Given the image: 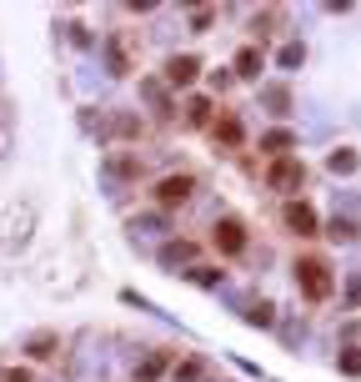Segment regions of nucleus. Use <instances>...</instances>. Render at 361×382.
<instances>
[{"instance_id":"12","label":"nucleus","mask_w":361,"mask_h":382,"mask_svg":"<svg viewBox=\"0 0 361 382\" xmlns=\"http://www.w3.org/2000/svg\"><path fill=\"white\" fill-rule=\"evenodd\" d=\"M331 237H336V242H351V237H356V222H346V216H336V222H331Z\"/></svg>"},{"instance_id":"6","label":"nucleus","mask_w":361,"mask_h":382,"mask_svg":"<svg viewBox=\"0 0 361 382\" xmlns=\"http://www.w3.org/2000/svg\"><path fill=\"white\" fill-rule=\"evenodd\" d=\"M191 191H196V181H191V176H166L156 196H161V206H180V201H186Z\"/></svg>"},{"instance_id":"5","label":"nucleus","mask_w":361,"mask_h":382,"mask_svg":"<svg viewBox=\"0 0 361 382\" xmlns=\"http://www.w3.org/2000/svg\"><path fill=\"white\" fill-rule=\"evenodd\" d=\"M196 71H201L196 56H171V61H166V81H171V86H191Z\"/></svg>"},{"instance_id":"4","label":"nucleus","mask_w":361,"mask_h":382,"mask_svg":"<svg viewBox=\"0 0 361 382\" xmlns=\"http://www.w3.org/2000/svg\"><path fill=\"white\" fill-rule=\"evenodd\" d=\"M216 247H221L226 257H236L241 247H246V232H241V222H236V216H226V222H216Z\"/></svg>"},{"instance_id":"7","label":"nucleus","mask_w":361,"mask_h":382,"mask_svg":"<svg viewBox=\"0 0 361 382\" xmlns=\"http://www.w3.org/2000/svg\"><path fill=\"white\" fill-rule=\"evenodd\" d=\"M261 61H266L261 50H256V45H246V50L236 56V71H241V76H256V71H261Z\"/></svg>"},{"instance_id":"11","label":"nucleus","mask_w":361,"mask_h":382,"mask_svg":"<svg viewBox=\"0 0 361 382\" xmlns=\"http://www.w3.org/2000/svg\"><path fill=\"white\" fill-rule=\"evenodd\" d=\"M291 141H296L291 131H271V136H261V146H266V151H286Z\"/></svg>"},{"instance_id":"2","label":"nucleus","mask_w":361,"mask_h":382,"mask_svg":"<svg viewBox=\"0 0 361 382\" xmlns=\"http://www.w3.org/2000/svg\"><path fill=\"white\" fill-rule=\"evenodd\" d=\"M301 176H306V167H301V161H296V156H281V161H276V167L266 172V181H271L276 191H291V186H301Z\"/></svg>"},{"instance_id":"14","label":"nucleus","mask_w":361,"mask_h":382,"mask_svg":"<svg viewBox=\"0 0 361 382\" xmlns=\"http://www.w3.org/2000/svg\"><path fill=\"white\" fill-rule=\"evenodd\" d=\"M206 116H211V101L196 96V101H191V121H206Z\"/></svg>"},{"instance_id":"9","label":"nucleus","mask_w":361,"mask_h":382,"mask_svg":"<svg viewBox=\"0 0 361 382\" xmlns=\"http://www.w3.org/2000/svg\"><path fill=\"white\" fill-rule=\"evenodd\" d=\"M331 172H356V151H331Z\"/></svg>"},{"instance_id":"3","label":"nucleus","mask_w":361,"mask_h":382,"mask_svg":"<svg viewBox=\"0 0 361 382\" xmlns=\"http://www.w3.org/2000/svg\"><path fill=\"white\" fill-rule=\"evenodd\" d=\"M281 216H286V227H291L296 237H316V211H311L306 201H286Z\"/></svg>"},{"instance_id":"10","label":"nucleus","mask_w":361,"mask_h":382,"mask_svg":"<svg viewBox=\"0 0 361 382\" xmlns=\"http://www.w3.org/2000/svg\"><path fill=\"white\" fill-rule=\"evenodd\" d=\"M191 252H196V247H191V242H171V247H166V252H161V262H186V257H191Z\"/></svg>"},{"instance_id":"15","label":"nucleus","mask_w":361,"mask_h":382,"mask_svg":"<svg viewBox=\"0 0 361 382\" xmlns=\"http://www.w3.org/2000/svg\"><path fill=\"white\" fill-rule=\"evenodd\" d=\"M161 367H166V357H151V362H146V367H141V377H146V382H151V377H161Z\"/></svg>"},{"instance_id":"13","label":"nucleus","mask_w":361,"mask_h":382,"mask_svg":"<svg viewBox=\"0 0 361 382\" xmlns=\"http://www.w3.org/2000/svg\"><path fill=\"white\" fill-rule=\"evenodd\" d=\"M246 317H251V322H256V327H271V302H261V307H251V312H246Z\"/></svg>"},{"instance_id":"8","label":"nucleus","mask_w":361,"mask_h":382,"mask_svg":"<svg viewBox=\"0 0 361 382\" xmlns=\"http://www.w3.org/2000/svg\"><path fill=\"white\" fill-rule=\"evenodd\" d=\"M216 141H226V146H236V141H241V126H236L231 116H226V121H216Z\"/></svg>"},{"instance_id":"17","label":"nucleus","mask_w":361,"mask_h":382,"mask_svg":"<svg viewBox=\"0 0 361 382\" xmlns=\"http://www.w3.org/2000/svg\"><path fill=\"white\" fill-rule=\"evenodd\" d=\"M0 382H30V372H21V367H16V372H6V377H0Z\"/></svg>"},{"instance_id":"16","label":"nucleus","mask_w":361,"mask_h":382,"mask_svg":"<svg viewBox=\"0 0 361 382\" xmlns=\"http://www.w3.org/2000/svg\"><path fill=\"white\" fill-rule=\"evenodd\" d=\"M281 66H301V45H286L281 50Z\"/></svg>"},{"instance_id":"1","label":"nucleus","mask_w":361,"mask_h":382,"mask_svg":"<svg viewBox=\"0 0 361 382\" xmlns=\"http://www.w3.org/2000/svg\"><path fill=\"white\" fill-rule=\"evenodd\" d=\"M296 287L306 292L311 302H326V297H331V277H326V262H316V257L296 262Z\"/></svg>"}]
</instances>
